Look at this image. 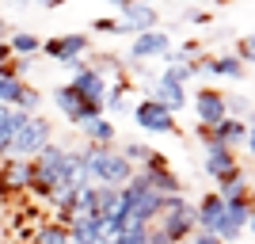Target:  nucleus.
<instances>
[{
    "label": "nucleus",
    "instance_id": "c756f323",
    "mask_svg": "<svg viewBox=\"0 0 255 244\" xmlns=\"http://www.w3.org/2000/svg\"><path fill=\"white\" fill-rule=\"evenodd\" d=\"M38 107H42V92H38V88H23L15 111H23V115H38Z\"/></svg>",
    "mask_w": 255,
    "mask_h": 244
},
{
    "label": "nucleus",
    "instance_id": "a878e982",
    "mask_svg": "<svg viewBox=\"0 0 255 244\" xmlns=\"http://www.w3.org/2000/svg\"><path fill=\"white\" fill-rule=\"evenodd\" d=\"M34 244H69V225L65 222H42L34 229Z\"/></svg>",
    "mask_w": 255,
    "mask_h": 244
},
{
    "label": "nucleus",
    "instance_id": "39448f33",
    "mask_svg": "<svg viewBox=\"0 0 255 244\" xmlns=\"http://www.w3.org/2000/svg\"><path fill=\"white\" fill-rule=\"evenodd\" d=\"M50 141H53L50 118L31 115V118H27V126L15 134V141H11V149H8V157H11V160H34L46 145H50Z\"/></svg>",
    "mask_w": 255,
    "mask_h": 244
},
{
    "label": "nucleus",
    "instance_id": "f3484780",
    "mask_svg": "<svg viewBox=\"0 0 255 244\" xmlns=\"http://www.w3.org/2000/svg\"><path fill=\"white\" fill-rule=\"evenodd\" d=\"M88 157L84 149H69L65 153V187H73V191H84L88 187Z\"/></svg>",
    "mask_w": 255,
    "mask_h": 244
},
{
    "label": "nucleus",
    "instance_id": "c85d7f7f",
    "mask_svg": "<svg viewBox=\"0 0 255 244\" xmlns=\"http://www.w3.org/2000/svg\"><path fill=\"white\" fill-rule=\"evenodd\" d=\"M23 80H0V107H11L15 111V103H19V96H23Z\"/></svg>",
    "mask_w": 255,
    "mask_h": 244
},
{
    "label": "nucleus",
    "instance_id": "20e7f679",
    "mask_svg": "<svg viewBox=\"0 0 255 244\" xmlns=\"http://www.w3.org/2000/svg\"><path fill=\"white\" fill-rule=\"evenodd\" d=\"M156 229L168 237V244H183V241H191V237L198 233V218H194V206L183 199V195H171V199H164V210H160V218H156Z\"/></svg>",
    "mask_w": 255,
    "mask_h": 244
},
{
    "label": "nucleus",
    "instance_id": "4be33fe9",
    "mask_svg": "<svg viewBox=\"0 0 255 244\" xmlns=\"http://www.w3.org/2000/svg\"><path fill=\"white\" fill-rule=\"evenodd\" d=\"M80 134L88 138V145H115V138H118V130H115V122L111 118H96V122H88V126H80Z\"/></svg>",
    "mask_w": 255,
    "mask_h": 244
},
{
    "label": "nucleus",
    "instance_id": "9d476101",
    "mask_svg": "<svg viewBox=\"0 0 255 244\" xmlns=\"http://www.w3.org/2000/svg\"><path fill=\"white\" fill-rule=\"evenodd\" d=\"M191 107H194L198 126H206V130H213L221 118H229V111H225V96H221V92H213V88H198V96H191Z\"/></svg>",
    "mask_w": 255,
    "mask_h": 244
},
{
    "label": "nucleus",
    "instance_id": "f704fd0d",
    "mask_svg": "<svg viewBox=\"0 0 255 244\" xmlns=\"http://www.w3.org/2000/svg\"><path fill=\"white\" fill-rule=\"evenodd\" d=\"M183 19H187V23H198V27H202V23H210V11H198V8H187V11H183Z\"/></svg>",
    "mask_w": 255,
    "mask_h": 244
},
{
    "label": "nucleus",
    "instance_id": "1a4fd4ad",
    "mask_svg": "<svg viewBox=\"0 0 255 244\" xmlns=\"http://www.w3.org/2000/svg\"><path fill=\"white\" fill-rule=\"evenodd\" d=\"M88 50H92L88 34H61V38H46L38 53H46V57H53V61H61V65H73V61H84Z\"/></svg>",
    "mask_w": 255,
    "mask_h": 244
},
{
    "label": "nucleus",
    "instance_id": "4c0bfd02",
    "mask_svg": "<svg viewBox=\"0 0 255 244\" xmlns=\"http://www.w3.org/2000/svg\"><path fill=\"white\" fill-rule=\"evenodd\" d=\"M248 149H252V157H255V126H248V141H244Z\"/></svg>",
    "mask_w": 255,
    "mask_h": 244
},
{
    "label": "nucleus",
    "instance_id": "7ed1b4c3",
    "mask_svg": "<svg viewBox=\"0 0 255 244\" xmlns=\"http://www.w3.org/2000/svg\"><path fill=\"white\" fill-rule=\"evenodd\" d=\"M122 206H126V225H156L160 210H164V195H156L133 172V180L122 187Z\"/></svg>",
    "mask_w": 255,
    "mask_h": 244
},
{
    "label": "nucleus",
    "instance_id": "bb28decb",
    "mask_svg": "<svg viewBox=\"0 0 255 244\" xmlns=\"http://www.w3.org/2000/svg\"><path fill=\"white\" fill-rule=\"evenodd\" d=\"M126 92H129V80H115V84H107V99H103V107L111 111V115H122V111H129Z\"/></svg>",
    "mask_w": 255,
    "mask_h": 244
},
{
    "label": "nucleus",
    "instance_id": "393cba45",
    "mask_svg": "<svg viewBox=\"0 0 255 244\" xmlns=\"http://www.w3.org/2000/svg\"><path fill=\"white\" fill-rule=\"evenodd\" d=\"M8 46H11V57H31V53L42 50V38L31 31H15V34H8Z\"/></svg>",
    "mask_w": 255,
    "mask_h": 244
},
{
    "label": "nucleus",
    "instance_id": "473e14b6",
    "mask_svg": "<svg viewBox=\"0 0 255 244\" xmlns=\"http://www.w3.org/2000/svg\"><path fill=\"white\" fill-rule=\"evenodd\" d=\"M160 76H164V80H175V84L187 88V80H191V65H168Z\"/></svg>",
    "mask_w": 255,
    "mask_h": 244
},
{
    "label": "nucleus",
    "instance_id": "5701e85b",
    "mask_svg": "<svg viewBox=\"0 0 255 244\" xmlns=\"http://www.w3.org/2000/svg\"><path fill=\"white\" fill-rule=\"evenodd\" d=\"M50 206H53V214H57L61 222H69V218L76 214V206H80V191H73V187L61 183V187L50 195Z\"/></svg>",
    "mask_w": 255,
    "mask_h": 244
},
{
    "label": "nucleus",
    "instance_id": "dca6fc26",
    "mask_svg": "<svg viewBox=\"0 0 255 244\" xmlns=\"http://www.w3.org/2000/svg\"><path fill=\"white\" fill-rule=\"evenodd\" d=\"M31 187V160H4V172H0V195L11 191H27Z\"/></svg>",
    "mask_w": 255,
    "mask_h": 244
},
{
    "label": "nucleus",
    "instance_id": "ea45409f",
    "mask_svg": "<svg viewBox=\"0 0 255 244\" xmlns=\"http://www.w3.org/2000/svg\"><path fill=\"white\" fill-rule=\"evenodd\" d=\"M248 229L255 233V206H252V214H248Z\"/></svg>",
    "mask_w": 255,
    "mask_h": 244
},
{
    "label": "nucleus",
    "instance_id": "a211bd4d",
    "mask_svg": "<svg viewBox=\"0 0 255 244\" xmlns=\"http://www.w3.org/2000/svg\"><path fill=\"white\" fill-rule=\"evenodd\" d=\"M210 138L217 141V145H225V149H236L240 141H248V122L244 118H221V122L210 130Z\"/></svg>",
    "mask_w": 255,
    "mask_h": 244
},
{
    "label": "nucleus",
    "instance_id": "c9c22d12",
    "mask_svg": "<svg viewBox=\"0 0 255 244\" xmlns=\"http://www.w3.org/2000/svg\"><path fill=\"white\" fill-rule=\"evenodd\" d=\"M191 244H221V237H217V233H194Z\"/></svg>",
    "mask_w": 255,
    "mask_h": 244
},
{
    "label": "nucleus",
    "instance_id": "412c9836",
    "mask_svg": "<svg viewBox=\"0 0 255 244\" xmlns=\"http://www.w3.org/2000/svg\"><path fill=\"white\" fill-rule=\"evenodd\" d=\"M217 195H221V202H244L248 195H252V187H248V176L236 168L233 176L217 180Z\"/></svg>",
    "mask_w": 255,
    "mask_h": 244
},
{
    "label": "nucleus",
    "instance_id": "cd10ccee",
    "mask_svg": "<svg viewBox=\"0 0 255 244\" xmlns=\"http://www.w3.org/2000/svg\"><path fill=\"white\" fill-rule=\"evenodd\" d=\"M111 244H149V225H122V233Z\"/></svg>",
    "mask_w": 255,
    "mask_h": 244
},
{
    "label": "nucleus",
    "instance_id": "4468645a",
    "mask_svg": "<svg viewBox=\"0 0 255 244\" xmlns=\"http://www.w3.org/2000/svg\"><path fill=\"white\" fill-rule=\"evenodd\" d=\"M149 99H156V103H164L171 111V115H179L183 107L191 103V96H187V88L175 84V80H164V76H156V84L149 88Z\"/></svg>",
    "mask_w": 255,
    "mask_h": 244
},
{
    "label": "nucleus",
    "instance_id": "aec40b11",
    "mask_svg": "<svg viewBox=\"0 0 255 244\" xmlns=\"http://www.w3.org/2000/svg\"><path fill=\"white\" fill-rule=\"evenodd\" d=\"M137 176L145 183H149L156 195H164V199H171V195H179L183 191V183H179V176L175 172H168V168H160V172H149V168H137Z\"/></svg>",
    "mask_w": 255,
    "mask_h": 244
},
{
    "label": "nucleus",
    "instance_id": "72a5a7b5",
    "mask_svg": "<svg viewBox=\"0 0 255 244\" xmlns=\"http://www.w3.org/2000/svg\"><path fill=\"white\" fill-rule=\"evenodd\" d=\"M236 57H240L244 65H255V34L240 38V50H236Z\"/></svg>",
    "mask_w": 255,
    "mask_h": 244
},
{
    "label": "nucleus",
    "instance_id": "ddd939ff",
    "mask_svg": "<svg viewBox=\"0 0 255 244\" xmlns=\"http://www.w3.org/2000/svg\"><path fill=\"white\" fill-rule=\"evenodd\" d=\"M202 145H206V160H202V172L210 176V180H225V176H233V172L240 168V164H236V153H233V149L217 145L213 138H206Z\"/></svg>",
    "mask_w": 255,
    "mask_h": 244
},
{
    "label": "nucleus",
    "instance_id": "6ab92c4d",
    "mask_svg": "<svg viewBox=\"0 0 255 244\" xmlns=\"http://www.w3.org/2000/svg\"><path fill=\"white\" fill-rule=\"evenodd\" d=\"M27 118L23 111H11V107H0V157H8L11 141H15V134H19L23 126H27Z\"/></svg>",
    "mask_w": 255,
    "mask_h": 244
},
{
    "label": "nucleus",
    "instance_id": "f8f14e48",
    "mask_svg": "<svg viewBox=\"0 0 255 244\" xmlns=\"http://www.w3.org/2000/svg\"><path fill=\"white\" fill-rule=\"evenodd\" d=\"M175 50L168 38V31H145V34H133V42H129V57L133 61H149V57H164L168 61V53Z\"/></svg>",
    "mask_w": 255,
    "mask_h": 244
},
{
    "label": "nucleus",
    "instance_id": "a19ab883",
    "mask_svg": "<svg viewBox=\"0 0 255 244\" xmlns=\"http://www.w3.org/2000/svg\"><path fill=\"white\" fill-rule=\"evenodd\" d=\"M248 126H255V107H252V111H248Z\"/></svg>",
    "mask_w": 255,
    "mask_h": 244
},
{
    "label": "nucleus",
    "instance_id": "58836bf2",
    "mask_svg": "<svg viewBox=\"0 0 255 244\" xmlns=\"http://www.w3.org/2000/svg\"><path fill=\"white\" fill-rule=\"evenodd\" d=\"M0 42H8V19L0 15Z\"/></svg>",
    "mask_w": 255,
    "mask_h": 244
},
{
    "label": "nucleus",
    "instance_id": "f03ea898",
    "mask_svg": "<svg viewBox=\"0 0 255 244\" xmlns=\"http://www.w3.org/2000/svg\"><path fill=\"white\" fill-rule=\"evenodd\" d=\"M65 153H69L65 145L50 141V145L31 160V187H27V191H31L34 199H46V202H50V195L65 183Z\"/></svg>",
    "mask_w": 255,
    "mask_h": 244
},
{
    "label": "nucleus",
    "instance_id": "f257e3e1",
    "mask_svg": "<svg viewBox=\"0 0 255 244\" xmlns=\"http://www.w3.org/2000/svg\"><path fill=\"white\" fill-rule=\"evenodd\" d=\"M84 157H88V180L96 187H126L137 172L115 145H88Z\"/></svg>",
    "mask_w": 255,
    "mask_h": 244
},
{
    "label": "nucleus",
    "instance_id": "b1692460",
    "mask_svg": "<svg viewBox=\"0 0 255 244\" xmlns=\"http://www.w3.org/2000/svg\"><path fill=\"white\" fill-rule=\"evenodd\" d=\"M248 73V65L236 57V53H217L210 61V76H229V80H240Z\"/></svg>",
    "mask_w": 255,
    "mask_h": 244
},
{
    "label": "nucleus",
    "instance_id": "e433bc0d",
    "mask_svg": "<svg viewBox=\"0 0 255 244\" xmlns=\"http://www.w3.org/2000/svg\"><path fill=\"white\" fill-rule=\"evenodd\" d=\"M8 61H11V46L0 42V65H8Z\"/></svg>",
    "mask_w": 255,
    "mask_h": 244
},
{
    "label": "nucleus",
    "instance_id": "7c9ffc66",
    "mask_svg": "<svg viewBox=\"0 0 255 244\" xmlns=\"http://www.w3.org/2000/svg\"><path fill=\"white\" fill-rule=\"evenodd\" d=\"M225 111H229V118H240V115L252 111V99L240 96V92H236V96H225Z\"/></svg>",
    "mask_w": 255,
    "mask_h": 244
},
{
    "label": "nucleus",
    "instance_id": "2f4dec72",
    "mask_svg": "<svg viewBox=\"0 0 255 244\" xmlns=\"http://www.w3.org/2000/svg\"><path fill=\"white\" fill-rule=\"evenodd\" d=\"M92 27H96L99 34H129V27H126V23H118V19H107V15H99V19L92 23Z\"/></svg>",
    "mask_w": 255,
    "mask_h": 244
},
{
    "label": "nucleus",
    "instance_id": "9b49d317",
    "mask_svg": "<svg viewBox=\"0 0 255 244\" xmlns=\"http://www.w3.org/2000/svg\"><path fill=\"white\" fill-rule=\"evenodd\" d=\"M115 8H118V23H126L129 34L156 31V23H160V11L152 8V4H133V0H122V4H115Z\"/></svg>",
    "mask_w": 255,
    "mask_h": 244
},
{
    "label": "nucleus",
    "instance_id": "423d86ee",
    "mask_svg": "<svg viewBox=\"0 0 255 244\" xmlns=\"http://www.w3.org/2000/svg\"><path fill=\"white\" fill-rule=\"evenodd\" d=\"M129 115H133V122H137V130H145V134H175V115H171L164 103H156V99H137V103L129 107Z\"/></svg>",
    "mask_w": 255,
    "mask_h": 244
},
{
    "label": "nucleus",
    "instance_id": "0eeeda50",
    "mask_svg": "<svg viewBox=\"0 0 255 244\" xmlns=\"http://www.w3.org/2000/svg\"><path fill=\"white\" fill-rule=\"evenodd\" d=\"M69 69H73L69 88H73V92L84 99L88 107H103V99H107V80H103V76H99L88 61H73Z\"/></svg>",
    "mask_w": 255,
    "mask_h": 244
},
{
    "label": "nucleus",
    "instance_id": "2eb2a0df",
    "mask_svg": "<svg viewBox=\"0 0 255 244\" xmlns=\"http://www.w3.org/2000/svg\"><path fill=\"white\" fill-rule=\"evenodd\" d=\"M194 218H198V233H217L221 229V218H225V202L217 191H210L198 206H194Z\"/></svg>",
    "mask_w": 255,
    "mask_h": 244
},
{
    "label": "nucleus",
    "instance_id": "6e6552de",
    "mask_svg": "<svg viewBox=\"0 0 255 244\" xmlns=\"http://www.w3.org/2000/svg\"><path fill=\"white\" fill-rule=\"evenodd\" d=\"M53 103H57V111H61L69 122H73L76 130L80 126H88V122H96V118H103V107H88L84 99L76 96L69 84H61V88H53Z\"/></svg>",
    "mask_w": 255,
    "mask_h": 244
}]
</instances>
